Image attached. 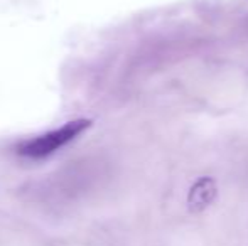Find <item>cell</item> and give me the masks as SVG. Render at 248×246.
<instances>
[{
    "mask_svg": "<svg viewBox=\"0 0 248 246\" xmlns=\"http://www.w3.org/2000/svg\"><path fill=\"white\" fill-rule=\"evenodd\" d=\"M93 122L90 118H75L69 122L59 125V127L52 128V130L43 131L39 135H32V137L20 140L16 145L14 152L19 155L20 159L26 160H44L64 148L76 138H79Z\"/></svg>",
    "mask_w": 248,
    "mask_h": 246,
    "instance_id": "1",
    "label": "cell"
},
{
    "mask_svg": "<svg viewBox=\"0 0 248 246\" xmlns=\"http://www.w3.org/2000/svg\"><path fill=\"white\" fill-rule=\"evenodd\" d=\"M216 196L215 181L209 177H202L191 187L189 196H187V204L191 211H202L211 204V201Z\"/></svg>",
    "mask_w": 248,
    "mask_h": 246,
    "instance_id": "2",
    "label": "cell"
}]
</instances>
